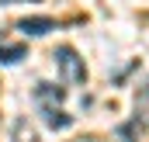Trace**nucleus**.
I'll use <instances>...</instances> for the list:
<instances>
[{
  "label": "nucleus",
  "instance_id": "nucleus-4",
  "mask_svg": "<svg viewBox=\"0 0 149 142\" xmlns=\"http://www.w3.org/2000/svg\"><path fill=\"white\" fill-rule=\"evenodd\" d=\"M21 56H24L21 45H7V49H0V63H17Z\"/></svg>",
  "mask_w": 149,
  "mask_h": 142
},
{
  "label": "nucleus",
  "instance_id": "nucleus-1",
  "mask_svg": "<svg viewBox=\"0 0 149 142\" xmlns=\"http://www.w3.org/2000/svg\"><path fill=\"white\" fill-rule=\"evenodd\" d=\"M56 63H59V70H63V76H66V80H73V83H80V80L87 76V70H83V63L76 59V52H73V49H66V45H63V49L56 52Z\"/></svg>",
  "mask_w": 149,
  "mask_h": 142
},
{
  "label": "nucleus",
  "instance_id": "nucleus-2",
  "mask_svg": "<svg viewBox=\"0 0 149 142\" xmlns=\"http://www.w3.org/2000/svg\"><path fill=\"white\" fill-rule=\"evenodd\" d=\"M21 31H28V35H45V31H52V17H24V21H21Z\"/></svg>",
  "mask_w": 149,
  "mask_h": 142
},
{
  "label": "nucleus",
  "instance_id": "nucleus-3",
  "mask_svg": "<svg viewBox=\"0 0 149 142\" xmlns=\"http://www.w3.org/2000/svg\"><path fill=\"white\" fill-rule=\"evenodd\" d=\"M45 121L52 125V128H70V114H63V111H56V107H45Z\"/></svg>",
  "mask_w": 149,
  "mask_h": 142
},
{
  "label": "nucleus",
  "instance_id": "nucleus-5",
  "mask_svg": "<svg viewBox=\"0 0 149 142\" xmlns=\"http://www.w3.org/2000/svg\"><path fill=\"white\" fill-rule=\"evenodd\" d=\"M14 135H17L21 142H38V135L28 128V125H24V121H17V125H14Z\"/></svg>",
  "mask_w": 149,
  "mask_h": 142
}]
</instances>
